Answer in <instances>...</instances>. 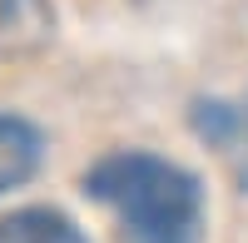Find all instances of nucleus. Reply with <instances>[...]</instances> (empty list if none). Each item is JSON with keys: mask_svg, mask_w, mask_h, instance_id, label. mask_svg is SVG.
<instances>
[{"mask_svg": "<svg viewBox=\"0 0 248 243\" xmlns=\"http://www.w3.org/2000/svg\"><path fill=\"white\" fill-rule=\"evenodd\" d=\"M85 194L105 204L124 243H203V184L149 149H109L85 169Z\"/></svg>", "mask_w": 248, "mask_h": 243, "instance_id": "obj_1", "label": "nucleus"}, {"mask_svg": "<svg viewBox=\"0 0 248 243\" xmlns=\"http://www.w3.org/2000/svg\"><path fill=\"white\" fill-rule=\"evenodd\" d=\"M189 129L229 159L233 184L248 194V99H194Z\"/></svg>", "mask_w": 248, "mask_h": 243, "instance_id": "obj_2", "label": "nucleus"}, {"mask_svg": "<svg viewBox=\"0 0 248 243\" xmlns=\"http://www.w3.org/2000/svg\"><path fill=\"white\" fill-rule=\"evenodd\" d=\"M55 40V0H0V65L30 60Z\"/></svg>", "mask_w": 248, "mask_h": 243, "instance_id": "obj_3", "label": "nucleus"}, {"mask_svg": "<svg viewBox=\"0 0 248 243\" xmlns=\"http://www.w3.org/2000/svg\"><path fill=\"white\" fill-rule=\"evenodd\" d=\"M40 154H45L40 129L30 124V119L0 109V198H5L10 189H20L40 169Z\"/></svg>", "mask_w": 248, "mask_h": 243, "instance_id": "obj_4", "label": "nucleus"}, {"mask_svg": "<svg viewBox=\"0 0 248 243\" xmlns=\"http://www.w3.org/2000/svg\"><path fill=\"white\" fill-rule=\"evenodd\" d=\"M0 243H90L79 224L55 204H25L0 218Z\"/></svg>", "mask_w": 248, "mask_h": 243, "instance_id": "obj_5", "label": "nucleus"}]
</instances>
